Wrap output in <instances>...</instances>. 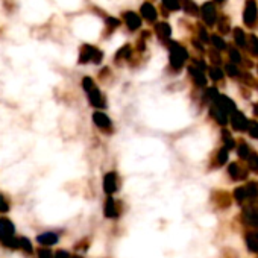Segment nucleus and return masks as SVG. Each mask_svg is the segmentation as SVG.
Returning a JSON list of instances; mask_svg holds the SVG:
<instances>
[{"label":"nucleus","mask_w":258,"mask_h":258,"mask_svg":"<svg viewBox=\"0 0 258 258\" xmlns=\"http://www.w3.org/2000/svg\"><path fill=\"white\" fill-rule=\"evenodd\" d=\"M229 123L232 126L234 131L237 133H246V129H247V123H249V118L241 112V111H234L229 117Z\"/></svg>","instance_id":"1"},{"label":"nucleus","mask_w":258,"mask_h":258,"mask_svg":"<svg viewBox=\"0 0 258 258\" xmlns=\"http://www.w3.org/2000/svg\"><path fill=\"white\" fill-rule=\"evenodd\" d=\"M247 175H249L247 169H244V167H243L241 164H238V163H231V164L228 166V176H229L234 182H240V181L247 179Z\"/></svg>","instance_id":"2"},{"label":"nucleus","mask_w":258,"mask_h":258,"mask_svg":"<svg viewBox=\"0 0 258 258\" xmlns=\"http://www.w3.org/2000/svg\"><path fill=\"white\" fill-rule=\"evenodd\" d=\"M213 202L216 204V207H219L220 210L229 208L232 204V196L229 193H226L225 190H217L213 195Z\"/></svg>","instance_id":"3"},{"label":"nucleus","mask_w":258,"mask_h":258,"mask_svg":"<svg viewBox=\"0 0 258 258\" xmlns=\"http://www.w3.org/2000/svg\"><path fill=\"white\" fill-rule=\"evenodd\" d=\"M243 187H244V193H246V204L255 205L258 202V182L247 181Z\"/></svg>","instance_id":"4"},{"label":"nucleus","mask_w":258,"mask_h":258,"mask_svg":"<svg viewBox=\"0 0 258 258\" xmlns=\"http://www.w3.org/2000/svg\"><path fill=\"white\" fill-rule=\"evenodd\" d=\"M243 19H244V23L247 26H253V23L256 20V7H255L253 0H249V2L246 4V10H244Z\"/></svg>","instance_id":"5"},{"label":"nucleus","mask_w":258,"mask_h":258,"mask_svg":"<svg viewBox=\"0 0 258 258\" xmlns=\"http://www.w3.org/2000/svg\"><path fill=\"white\" fill-rule=\"evenodd\" d=\"M103 190L106 195H112L117 190V175L114 172H109L103 178Z\"/></svg>","instance_id":"6"},{"label":"nucleus","mask_w":258,"mask_h":258,"mask_svg":"<svg viewBox=\"0 0 258 258\" xmlns=\"http://www.w3.org/2000/svg\"><path fill=\"white\" fill-rule=\"evenodd\" d=\"M93 120H94L96 126H97L99 129H102V131H109V129H111V120L108 118L106 114L97 111V112H94Z\"/></svg>","instance_id":"7"},{"label":"nucleus","mask_w":258,"mask_h":258,"mask_svg":"<svg viewBox=\"0 0 258 258\" xmlns=\"http://www.w3.org/2000/svg\"><path fill=\"white\" fill-rule=\"evenodd\" d=\"M210 115L220 124V126H225V124H228V121H229V115H226L220 108H217L214 103L211 105V108H210Z\"/></svg>","instance_id":"8"},{"label":"nucleus","mask_w":258,"mask_h":258,"mask_svg":"<svg viewBox=\"0 0 258 258\" xmlns=\"http://www.w3.org/2000/svg\"><path fill=\"white\" fill-rule=\"evenodd\" d=\"M185 58H187V52L182 47H175L173 52H172V58H170L172 59V66L175 69H179L184 64Z\"/></svg>","instance_id":"9"},{"label":"nucleus","mask_w":258,"mask_h":258,"mask_svg":"<svg viewBox=\"0 0 258 258\" xmlns=\"http://www.w3.org/2000/svg\"><path fill=\"white\" fill-rule=\"evenodd\" d=\"M228 158H229V151H228L226 148L222 146V148L216 152V157L213 158V166H214V167H222V166L226 164Z\"/></svg>","instance_id":"10"},{"label":"nucleus","mask_w":258,"mask_h":258,"mask_svg":"<svg viewBox=\"0 0 258 258\" xmlns=\"http://www.w3.org/2000/svg\"><path fill=\"white\" fill-rule=\"evenodd\" d=\"M37 241L43 246H52L58 241V235L55 232H44L37 237Z\"/></svg>","instance_id":"11"},{"label":"nucleus","mask_w":258,"mask_h":258,"mask_svg":"<svg viewBox=\"0 0 258 258\" xmlns=\"http://www.w3.org/2000/svg\"><path fill=\"white\" fill-rule=\"evenodd\" d=\"M88 94H90V103L93 106H96V108H103L105 106V100H103V97H102L99 90L93 88L91 91H88Z\"/></svg>","instance_id":"12"},{"label":"nucleus","mask_w":258,"mask_h":258,"mask_svg":"<svg viewBox=\"0 0 258 258\" xmlns=\"http://www.w3.org/2000/svg\"><path fill=\"white\" fill-rule=\"evenodd\" d=\"M105 216L108 219H114L118 216V211H117V207H115V202L111 196H108L106 202H105Z\"/></svg>","instance_id":"13"},{"label":"nucleus","mask_w":258,"mask_h":258,"mask_svg":"<svg viewBox=\"0 0 258 258\" xmlns=\"http://www.w3.org/2000/svg\"><path fill=\"white\" fill-rule=\"evenodd\" d=\"M235 148H237V155H238L240 160H246L249 157V154L252 152L250 148L247 146V143L244 140H238V143L235 145Z\"/></svg>","instance_id":"14"},{"label":"nucleus","mask_w":258,"mask_h":258,"mask_svg":"<svg viewBox=\"0 0 258 258\" xmlns=\"http://www.w3.org/2000/svg\"><path fill=\"white\" fill-rule=\"evenodd\" d=\"M222 142H223V148H226L228 151L234 149L235 145H237V142L232 139V134L229 131H226V129H223V131H222Z\"/></svg>","instance_id":"15"},{"label":"nucleus","mask_w":258,"mask_h":258,"mask_svg":"<svg viewBox=\"0 0 258 258\" xmlns=\"http://www.w3.org/2000/svg\"><path fill=\"white\" fill-rule=\"evenodd\" d=\"M202 13H204V17H205V22L208 25H214L216 22V14H214V8L211 4H207L204 8H202Z\"/></svg>","instance_id":"16"},{"label":"nucleus","mask_w":258,"mask_h":258,"mask_svg":"<svg viewBox=\"0 0 258 258\" xmlns=\"http://www.w3.org/2000/svg\"><path fill=\"white\" fill-rule=\"evenodd\" d=\"M247 163V169L253 173H258V154L256 152H250L249 157L246 158Z\"/></svg>","instance_id":"17"},{"label":"nucleus","mask_w":258,"mask_h":258,"mask_svg":"<svg viewBox=\"0 0 258 258\" xmlns=\"http://www.w3.org/2000/svg\"><path fill=\"white\" fill-rule=\"evenodd\" d=\"M190 73H191V76H193L195 82H196L199 87H204V85L207 84V79H205V76L202 75V70H201V69H195V67H191V69H190Z\"/></svg>","instance_id":"18"},{"label":"nucleus","mask_w":258,"mask_h":258,"mask_svg":"<svg viewBox=\"0 0 258 258\" xmlns=\"http://www.w3.org/2000/svg\"><path fill=\"white\" fill-rule=\"evenodd\" d=\"M244 241H246L247 249H249L250 252H256V253H258V241H256V238L253 237V234H252L250 231L244 235Z\"/></svg>","instance_id":"19"},{"label":"nucleus","mask_w":258,"mask_h":258,"mask_svg":"<svg viewBox=\"0 0 258 258\" xmlns=\"http://www.w3.org/2000/svg\"><path fill=\"white\" fill-rule=\"evenodd\" d=\"M234 199H235L237 204H240L243 207L246 205V193H244V187L243 185H240V187H237L234 190Z\"/></svg>","instance_id":"20"},{"label":"nucleus","mask_w":258,"mask_h":258,"mask_svg":"<svg viewBox=\"0 0 258 258\" xmlns=\"http://www.w3.org/2000/svg\"><path fill=\"white\" fill-rule=\"evenodd\" d=\"M246 131L249 133V136L252 139H258V121L256 120H249Z\"/></svg>","instance_id":"21"},{"label":"nucleus","mask_w":258,"mask_h":258,"mask_svg":"<svg viewBox=\"0 0 258 258\" xmlns=\"http://www.w3.org/2000/svg\"><path fill=\"white\" fill-rule=\"evenodd\" d=\"M19 247H22L25 252H28V253H31L32 252V244H31V241L28 240V238H25V237H20L19 238Z\"/></svg>","instance_id":"22"},{"label":"nucleus","mask_w":258,"mask_h":258,"mask_svg":"<svg viewBox=\"0 0 258 258\" xmlns=\"http://www.w3.org/2000/svg\"><path fill=\"white\" fill-rule=\"evenodd\" d=\"M234 38H235V43L240 46V47H243V46H246V40H244V34H243V31L241 29H235V34H234Z\"/></svg>","instance_id":"23"},{"label":"nucleus","mask_w":258,"mask_h":258,"mask_svg":"<svg viewBox=\"0 0 258 258\" xmlns=\"http://www.w3.org/2000/svg\"><path fill=\"white\" fill-rule=\"evenodd\" d=\"M210 75H211V78H213L214 81H220V79H223V72H222L220 69H217V67L211 69Z\"/></svg>","instance_id":"24"},{"label":"nucleus","mask_w":258,"mask_h":258,"mask_svg":"<svg viewBox=\"0 0 258 258\" xmlns=\"http://www.w3.org/2000/svg\"><path fill=\"white\" fill-rule=\"evenodd\" d=\"M38 258H53V253L50 252V249L41 247V249L38 250Z\"/></svg>","instance_id":"25"},{"label":"nucleus","mask_w":258,"mask_h":258,"mask_svg":"<svg viewBox=\"0 0 258 258\" xmlns=\"http://www.w3.org/2000/svg\"><path fill=\"white\" fill-rule=\"evenodd\" d=\"M250 52L253 53V55H258V38L256 37H250Z\"/></svg>","instance_id":"26"},{"label":"nucleus","mask_w":258,"mask_h":258,"mask_svg":"<svg viewBox=\"0 0 258 258\" xmlns=\"http://www.w3.org/2000/svg\"><path fill=\"white\" fill-rule=\"evenodd\" d=\"M226 73H228L229 76L234 78V76L238 75V69L235 67V64H228V66H226Z\"/></svg>","instance_id":"27"},{"label":"nucleus","mask_w":258,"mask_h":258,"mask_svg":"<svg viewBox=\"0 0 258 258\" xmlns=\"http://www.w3.org/2000/svg\"><path fill=\"white\" fill-rule=\"evenodd\" d=\"M229 55H231V61H232V64H238V62L241 61V58H240V53H238L235 49H232V50L229 52Z\"/></svg>","instance_id":"28"},{"label":"nucleus","mask_w":258,"mask_h":258,"mask_svg":"<svg viewBox=\"0 0 258 258\" xmlns=\"http://www.w3.org/2000/svg\"><path fill=\"white\" fill-rule=\"evenodd\" d=\"M213 43L217 49H225V41L219 37H213Z\"/></svg>","instance_id":"29"},{"label":"nucleus","mask_w":258,"mask_h":258,"mask_svg":"<svg viewBox=\"0 0 258 258\" xmlns=\"http://www.w3.org/2000/svg\"><path fill=\"white\" fill-rule=\"evenodd\" d=\"M10 210V205H8V202L5 201V198L0 195V211H8Z\"/></svg>","instance_id":"30"},{"label":"nucleus","mask_w":258,"mask_h":258,"mask_svg":"<svg viewBox=\"0 0 258 258\" xmlns=\"http://www.w3.org/2000/svg\"><path fill=\"white\" fill-rule=\"evenodd\" d=\"M55 258H70V255H69V252H66V250H58V252L55 253Z\"/></svg>","instance_id":"31"},{"label":"nucleus","mask_w":258,"mask_h":258,"mask_svg":"<svg viewBox=\"0 0 258 258\" xmlns=\"http://www.w3.org/2000/svg\"><path fill=\"white\" fill-rule=\"evenodd\" d=\"M253 114L256 115V118H258V102L256 103H253Z\"/></svg>","instance_id":"32"},{"label":"nucleus","mask_w":258,"mask_h":258,"mask_svg":"<svg viewBox=\"0 0 258 258\" xmlns=\"http://www.w3.org/2000/svg\"><path fill=\"white\" fill-rule=\"evenodd\" d=\"M72 258H82L81 255H75V256H72Z\"/></svg>","instance_id":"33"},{"label":"nucleus","mask_w":258,"mask_h":258,"mask_svg":"<svg viewBox=\"0 0 258 258\" xmlns=\"http://www.w3.org/2000/svg\"><path fill=\"white\" fill-rule=\"evenodd\" d=\"M217 2H223V0H217Z\"/></svg>","instance_id":"34"}]
</instances>
